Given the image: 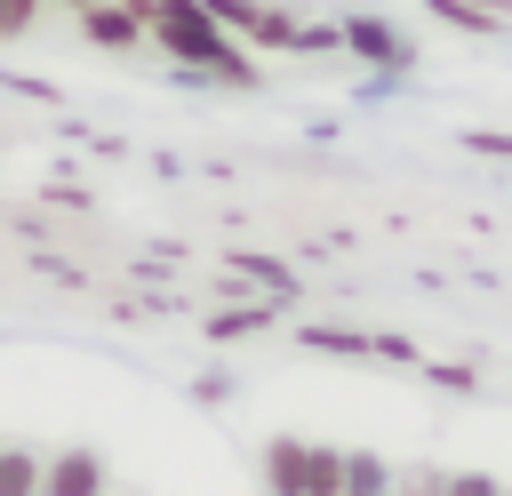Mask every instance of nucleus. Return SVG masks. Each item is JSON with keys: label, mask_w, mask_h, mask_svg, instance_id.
I'll list each match as a JSON object with an SVG mask.
<instances>
[{"label": "nucleus", "mask_w": 512, "mask_h": 496, "mask_svg": "<svg viewBox=\"0 0 512 496\" xmlns=\"http://www.w3.org/2000/svg\"><path fill=\"white\" fill-rule=\"evenodd\" d=\"M464 152H480V160H512V136H504V128H464Z\"/></svg>", "instance_id": "15"}, {"label": "nucleus", "mask_w": 512, "mask_h": 496, "mask_svg": "<svg viewBox=\"0 0 512 496\" xmlns=\"http://www.w3.org/2000/svg\"><path fill=\"white\" fill-rule=\"evenodd\" d=\"M448 32H472V40H488V32H504L512 24V0H424Z\"/></svg>", "instance_id": "8"}, {"label": "nucleus", "mask_w": 512, "mask_h": 496, "mask_svg": "<svg viewBox=\"0 0 512 496\" xmlns=\"http://www.w3.org/2000/svg\"><path fill=\"white\" fill-rule=\"evenodd\" d=\"M80 40L88 48H136L144 40V0H88L80 8Z\"/></svg>", "instance_id": "6"}, {"label": "nucleus", "mask_w": 512, "mask_h": 496, "mask_svg": "<svg viewBox=\"0 0 512 496\" xmlns=\"http://www.w3.org/2000/svg\"><path fill=\"white\" fill-rule=\"evenodd\" d=\"M304 344L312 352H336V360H368L376 352V336H352V328H304Z\"/></svg>", "instance_id": "11"}, {"label": "nucleus", "mask_w": 512, "mask_h": 496, "mask_svg": "<svg viewBox=\"0 0 512 496\" xmlns=\"http://www.w3.org/2000/svg\"><path fill=\"white\" fill-rule=\"evenodd\" d=\"M144 40H160L192 80H224V88H256V64L224 40V24L200 0H144Z\"/></svg>", "instance_id": "1"}, {"label": "nucleus", "mask_w": 512, "mask_h": 496, "mask_svg": "<svg viewBox=\"0 0 512 496\" xmlns=\"http://www.w3.org/2000/svg\"><path fill=\"white\" fill-rule=\"evenodd\" d=\"M104 488H112V472H104L96 448H56V456H40V496H104Z\"/></svg>", "instance_id": "4"}, {"label": "nucleus", "mask_w": 512, "mask_h": 496, "mask_svg": "<svg viewBox=\"0 0 512 496\" xmlns=\"http://www.w3.org/2000/svg\"><path fill=\"white\" fill-rule=\"evenodd\" d=\"M336 48L368 56L376 72H408V40H400V24H384V16H344V24H336Z\"/></svg>", "instance_id": "5"}, {"label": "nucleus", "mask_w": 512, "mask_h": 496, "mask_svg": "<svg viewBox=\"0 0 512 496\" xmlns=\"http://www.w3.org/2000/svg\"><path fill=\"white\" fill-rule=\"evenodd\" d=\"M504 496H512V488H504Z\"/></svg>", "instance_id": "18"}, {"label": "nucleus", "mask_w": 512, "mask_h": 496, "mask_svg": "<svg viewBox=\"0 0 512 496\" xmlns=\"http://www.w3.org/2000/svg\"><path fill=\"white\" fill-rule=\"evenodd\" d=\"M256 328H272L264 304H240V312H216V320H208V336H256Z\"/></svg>", "instance_id": "12"}, {"label": "nucleus", "mask_w": 512, "mask_h": 496, "mask_svg": "<svg viewBox=\"0 0 512 496\" xmlns=\"http://www.w3.org/2000/svg\"><path fill=\"white\" fill-rule=\"evenodd\" d=\"M64 8H88V0H64Z\"/></svg>", "instance_id": "17"}, {"label": "nucleus", "mask_w": 512, "mask_h": 496, "mask_svg": "<svg viewBox=\"0 0 512 496\" xmlns=\"http://www.w3.org/2000/svg\"><path fill=\"white\" fill-rule=\"evenodd\" d=\"M40 24V0H0V40H24Z\"/></svg>", "instance_id": "14"}, {"label": "nucleus", "mask_w": 512, "mask_h": 496, "mask_svg": "<svg viewBox=\"0 0 512 496\" xmlns=\"http://www.w3.org/2000/svg\"><path fill=\"white\" fill-rule=\"evenodd\" d=\"M200 8L224 24V40H248V48H296V16L272 8V0H200Z\"/></svg>", "instance_id": "3"}, {"label": "nucleus", "mask_w": 512, "mask_h": 496, "mask_svg": "<svg viewBox=\"0 0 512 496\" xmlns=\"http://www.w3.org/2000/svg\"><path fill=\"white\" fill-rule=\"evenodd\" d=\"M0 496H40V456L32 448H0Z\"/></svg>", "instance_id": "10"}, {"label": "nucleus", "mask_w": 512, "mask_h": 496, "mask_svg": "<svg viewBox=\"0 0 512 496\" xmlns=\"http://www.w3.org/2000/svg\"><path fill=\"white\" fill-rule=\"evenodd\" d=\"M392 472L400 464H384L376 448H344L336 456V496H392Z\"/></svg>", "instance_id": "7"}, {"label": "nucleus", "mask_w": 512, "mask_h": 496, "mask_svg": "<svg viewBox=\"0 0 512 496\" xmlns=\"http://www.w3.org/2000/svg\"><path fill=\"white\" fill-rule=\"evenodd\" d=\"M336 456L344 448H328V440L280 432V440H264V488L272 496H336Z\"/></svg>", "instance_id": "2"}, {"label": "nucleus", "mask_w": 512, "mask_h": 496, "mask_svg": "<svg viewBox=\"0 0 512 496\" xmlns=\"http://www.w3.org/2000/svg\"><path fill=\"white\" fill-rule=\"evenodd\" d=\"M440 496H504V480H496V472H448Z\"/></svg>", "instance_id": "16"}, {"label": "nucleus", "mask_w": 512, "mask_h": 496, "mask_svg": "<svg viewBox=\"0 0 512 496\" xmlns=\"http://www.w3.org/2000/svg\"><path fill=\"white\" fill-rule=\"evenodd\" d=\"M232 272H240L248 288H264V296H296V272H288L280 256H232Z\"/></svg>", "instance_id": "9"}, {"label": "nucleus", "mask_w": 512, "mask_h": 496, "mask_svg": "<svg viewBox=\"0 0 512 496\" xmlns=\"http://www.w3.org/2000/svg\"><path fill=\"white\" fill-rule=\"evenodd\" d=\"M440 488H448L440 464H408V472H392V496H440Z\"/></svg>", "instance_id": "13"}]
</instances>
